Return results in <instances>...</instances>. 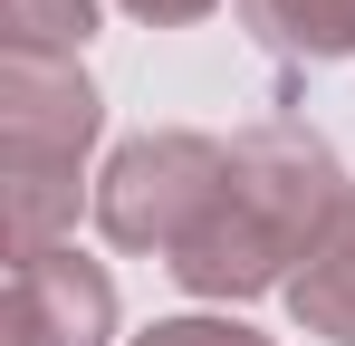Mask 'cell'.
<instances>
[{"label":"cell","instance_id":"obj_1","mask_svg":"<svg viewBox=\"0 0 355 346\" xmlns=\"http://www.w3.org/2000/svg\"><path fill=\"white\" fill-rule=\"evenodd\" d=\"M355 183L336 164V145L327 135H307V125H250L231 135V173H221V192H211V212L202 231L182 240L173 270L182 298H202V308H240V298H288V279L307 270V250L327 240L336 222V202H346Z\"/></svg>","mask_w":355,"mask_h":346},{"label":"cell","instance_id":"obj_2","mask_svg":"<svg viewBox=\"0 0 355 346\" xmlns=\"http://www.w3.org/2000/svg\"><path fill=\"white\" fill-rule=\"evenodd\" d=\"M221 173H231V145H221V135L154 125V135H125L116 154H106L87 212H96V231H106L116 250H135V260H173L182 240L202 231Z\"/></svg>","mask_w":355,"mask_h":346},{"label":"cell","instance_id":"obj_3","mask_svg":"<svg viewBox=\"0 0 355 346\" xmlns=\"http://www.w3.org/2000/svg\"><path fill=\"white\" fill-rule=\"evenodd\" d=\"M106 135V97L77 58H0V192L19 183H87V154Z\"/></svg>","mask_w":355,"mask_h":346},{"label":"cell","instance_id":"obj_4","mask_svg":"<svg viewBox=\"0 0 355 346\" xmlns=\"http://www.w3.org/2000/svg\"><path fill=\"white\" fill-rule=\"evenodd\" d=\"M10 327L19 346H116V279L106 260H87L77 240L10 270Z\"/></svg>","mask_w":355,"mask_h":346},{"label":"cell","instance_id":"obj_5","mask_svg":"<svg viewBox=\"0 0 355 346\" xmlns=\"http://www.w3.org/2000/svg\"><path fill=\"white\" fill-rule=\"evenodd\" d=\"M288 318L327 346H355V192L336 202V222L307 250V270L288 279Z\"/></svg>","mask_w":355,"mask_h":346},{"label":"cell","instance_id":"obj_6","mask_svg":"<svg viewBox=\"0 0 355 346\" xmlns=\"http://www.w3.org/2000/svg\"><path fill=\"white\" fill-rule=\"evenodd\" d=\"M250 39L279 58H307V67H336L355 58V0H240Z\"/></svg>","mask_w":355,"mask_h":346},{"label":"cell","instance_id":"obj_7","mask_svg":"<svg viewBox=\"0 0 355 346\" xmlns=\"http://www.w3.org/2000/svg\"><path fill=\"white\" fill-rule=\"evenodd\" d=\"M96 39V0H10V58H77Z\"/></svg>","mask_w":355,"mask_h":346},{"label":"cell","instance_id":"obj_8","mask_svg":"<svg viewBox=\"0 0 355 346\" xmlns=\"http://www.w3.org/2000/svg\"><path fill=\"white\" fill-rule=\"evenodd\" d=\"M125 346H279V337H259L231 308H192V318H154L144 337H125Z\"/></svg>","mask_w":355,"mask_h":346},{"label":"cell","instance_id":"obj_9","mask_svg":"<svg viewBox=\"0 0 355 346\" xmlns=\"http://www.w3.org/2000/svg\"><path fill=\"white\" fill-rule=\"evenodd\" d=\"M125 19H144V29H192V19H211L221 0H116Z\"/></svg>","mask_w":355,"mask_h":346}]
</instances>
